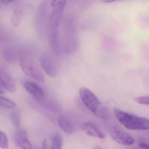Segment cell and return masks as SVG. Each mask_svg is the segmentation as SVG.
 Listing matches in <instances>:
<instances>
[{"instance_id": "7c38bea8", "label": "cell", "mask_w": 149, "mask_h": 149, "mask_svg": "<svg viewBox=\"0 0 149 149\" xmlns=\"http://www.w3.org/2000/svg\"><path fill=\"white\" fill-rule=\"evenodd\" d=\"M57 123L59 127L66 133L72 134L75 131V128L73 123L65 116H59L57 119Z\"/></svg>"}, {"instance_id": "9c48e42d", "label": "cell", "mask_w": 149, "mask_h": 149, "mask_svg": "<svg viewBox=\"0 0 149 149\" xmlns=\"http://www.w3.org/2000/svg\"><path fill=\"white\" fill-rule=\"evenodd\" d=\"M40 63L43 71L47 75L51 77H56L57 74V69L55 63L48 56H42L40 59Z\"/></svg>"}, {"instance_id": "ba28073f", "label": "cell", "mask_w": 149, "mask_h": 149, "mask_svg": "<svg viewBox=\"0 0 149 149\" xmlns=\"http://www.w3.org/2000/svg\"><path fill=\"white\" fill-rule=\"evenodd\" d=\"M13 136L14 142L17 147L23 149H32V146L28 139L26 132L24 129H17Z\"/></svg>"}, {"instance_id": "6da1fadb", "label": "cell", "mask_w": 149, "mask_h": 149, "mask_svg": "<svg viewBox=\"0 0 149 149\" xmlns=\"http://www.w3.org/2000/svg\"><path fill=\"white\" fill-rule=\"evenodd\" d=\"M113 111L119 123L127 129L134 130H149L148 118L127 113L117 108H115Z\"/></svg>"}, {"instance_id": "52a82bcc", "label": "cell", "mask_w": 149, "mask_h": 149, "mask_svg": "<svg viewBox=\"0 0 149 149\" xmlns=\"http://www.w3.org/2000/svg\"><path fill=\"white\" fill-rule=\"evenodd\" d=\"M0 86L11 93L16 91V84L13 77L5 68L0 69Z\"/></svg>"}, {"instance_id": "8fae6325", "label": "cell", "mask_w": 149, "mask_h": 149, "mask_svg": "<svg viewBox=\"0 0 149 149\" xmlns=\"http://www.w3.org/2000/svg\"><path fill=\"white\" fill-rule=\"evenodd\" d=\"M81 129L87 135L91 136L100 139H104L105 137L104 134L98 127L91 122H86L83 124Z\"/></svg>"}, {"instance_id": "9a60e30c", "label": "cell", "mask_w": 149, "mask_h": 149, "mask_svg": "<svg viewBox=\"0 0 149 149\" xmlns=\"http://www.w3.org/2000/svg\"><path fill=\"white\" fill-rule=\"evenodd\" d=\"M0 104L2 107L8 109H14L16 106V104L12 100L3 97H0Z\"/></svg>"}, {"instance_id": "277c9868", "label": "cell", "mask_w": 149, "mask_h": 149, "mask_svg": "<svg viewBox=\"0 0 149 149\" xmlns=\"http://www.w3.org/2000/svg\"><path fill=\"white\" fill-rule=\"evenodd\" d=\"M65 45L64 50L67 54L74 52L77 47L76 35V23L75 20L71 16H69L64 21Z\"/></svg>"}, {"instance_id": "8992f818", "label": "cell", "mask_w": 149, "mask_h": 149, "mask_svg": "<svg viewBox=\"0 0 149 149\" xmlns=\"http://www.w3.org/2000/svg\"><path fill=\"white\" fill-rule=\"evenodd\" d=\"M66 6V0H59L55 4L49 17V30L58 31L59 24Z\"/></svg>"}, {"instance_id": "2e32d148", "label": "cell", "mask_w": 149, "mask_h": 149, "mask_svg": "<svg viewBox=\"0 0 149 149\" xmlns=\"http://www.w3.org/2000/svg\"><path fill=\"white\" fill-rule=\"evenodd\" d=\"M8 141L6 135L2 131L0 132V147L2 149H7Z\"/></svg>"}, {"instance_id": "4fadbf2b", "label": "cell", "mask_w": 149, "mask_h": 149, "mask_svg": "<svg viewBox=\"0 0 149 149\" xmlns=\"http://www.w3.org/2000/svg\"><path fill=\"white\" fill-rule=\"evenodd\" d=\"M63 139L59 133H55L51 137V149H61L62 148Z\"/></svg>"}, {"instance_id": "3957f363", "label": "cell", "mask_w": 149, "mask_h": 149, "mask_svg": "<svg viewBox=\"0 0 149 149\" xmlns=\"http://www.w3.org/2000/svg\"><path fill=\"white\" fill-rule=\"evenodd\" d=\"M19 60L21 67L26 74L41 82L44 81V74L29 52L22 51Z\"/></svg>"}, {"instance_id": "ffe728a7", "label": "cell", "mask_w": 149, "mask_h": 149, "mask_svg": "<svg viewBox=\"0 0 149 149\" xmlns=\"http://www.w3.org/2000/svg\"><path fill=\"white\" fill-rule=\"evenodd\" d=\"M139 145L140 147L146 149H149V144L146 143H144L143 142H140L139 144Z\"/></svg>"}, {"instance_id": "7402d4cb", "label": "cell", "mask_w": 149, "mask_h": 149, "mask_svg": "<svg viewBox=\"0 0 149 149\" xmlns=\"http://www.w3.org/2000/svg\"><path fill=\"white\" fill-rule=\"evenodd\" d=\"M14 0H0L1 2L3 5H8L14 1Z\"/></svg>"}, {"instance_id": "5b68a950", "label": "cell", "mask_w": 149, "mask_h": 149, "mask_svg": "<svg viewBox=\"0 0 149 149\" xmlns=\"http://www.w3.org/2000/svg\"><path fill=\"white\" fill-rule=\"evenodd\" d=\"M105 125L111 136L117 143L125 146H130L134 143L133 138L118 126L109 125L107 122Z\"/></svg>"}, {"instance_id": "d6986e66", "label": "cell", "mask_w": 149, "mask_h": 149, "mask_svg": "<svg viewBox=\"0 0 149 149\" xmlns=\"http://www.w3.org/2000/svg\"><path fill=\"white\" fill-rule=\"evenodd\" d=\"M135 101L140 104L149 105V96H142L137 97L135 99Z\"/></svg>"}, {"instance_id": "e0dca14e", "label": "cell", "mask_w": 149, "mask_h": 149, "mask_svg": "<svg viewBox=\"0 0 149 149\" xmlns=\"http://www.w3.org/2000/svg\"><path fill=\"white\" fill-rule=\"evenodd\" d=\"M11 119L12 123L15 127L18 128L19 126L20 123V118L19 112L17 111H13L11 114Z\"/></svg>"}, {"instance_id": "5bb4252c", "label": "cell", "mask_w": 149, "mask_h": 149, "mask_svg": "<svg viewBox=\"0 0 149 149\" xmlns=\"http://www.w3.org/2000/svg\"><path fill=\"white\" fill-rule=\"evenodd\" d=\"M23 13L21 10L16 9L14 11L12 17V24L14 26L17 27L19 25Z\"/></svg>"}, {"instance_id": "30bf717a", "label": "cell", "mask_w": 149, "mask_h": 149, "mask_svg": "<svg viewBox=\"0 0 149 149\" xmlns=\"http://www.w3.org/2000/svg\"><path fill=\"white\" fill-rule=\"evenodd\" d=\"M25 89L37 101L40 102L45 98V94L42 89L33 82L26 81L24 84Z\"/></svg>"}, {"instance_id": "44dd1931", "label": "cell", "mask_w": 149, "mask_h": 149, "mask_svg": "<svg viewBox=\"0 0 149 149\" xmlns=\"http://www.w3.org/2000/svg\"><path fill=\"white\" fill-rule=\"evenodd\" d=\"M42 149H47L48 148V143L47 142V140L46 139H44L42 143Z\"/></svg>"}, {"instance_id": "7a4b0ae2", "label": "cell", "mask_w": 149, "mask_h": 149, "mask_svg": "<svg viewBox=\"0 0 149 149\" xmlns=\"http://www.w3.org/2000/svg\"><path fill=\"white\" fill-rule=\"evenodd\" d=\"M80 95L85 106L97 117L105 119L109 117V111L106 107L98 100L96 96L88 89H80Z\"/></svg>"}, {"instance_id": "603a6c76", "label": "cell", "mask_w": 149, "mask_h": 149, "mask_svg": "<svg viewBox=\"0 0 149 149\" xmlns=\"http://www.w3.org/2000/svg\"><path fill=\"white\" fill-rule=\"evenodd\" d=\"M100 1L103 3H109L116 1H118V0H100Z\"/></svg>"}, {"instance_id": "ac0fdd59", "label": "cell", "mask_w": 149, "mask_h": 149, "mask_svg": "<svg viewBox=\"0 0 149 149\" xmlns=\"http://www.w3.org/2000/svg\"><path fill=\"white\" fill-rule=\"evenodd\" d=\"M3 54L5 59L7 60V61L8 60L10 61H12L15 59V54H14L12 50H10V49H6L5 50Z\"/></svg>"}]
</instances>
